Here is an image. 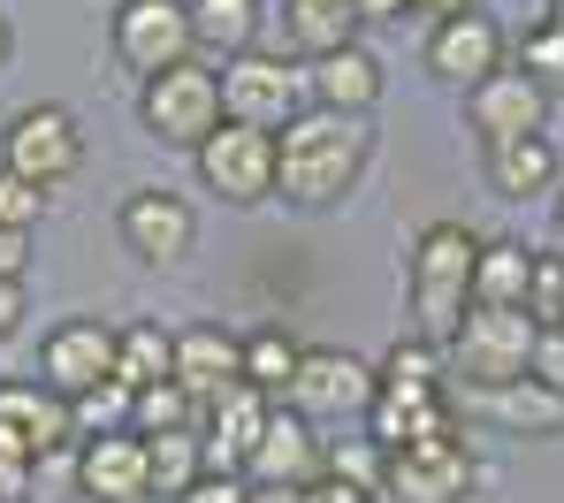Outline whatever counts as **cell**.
<instances>
[{
	"mask_svg": "<svg viewBox=\"0 0 564 503\" xmlns=\"http://www.w3.org/2000/svg\"><path fill=\"white\" fill-rule=\"evenodd\" d=\"M375 161V122L367 114H328V107H297L275 130V199L305 206H344V192H359Z\"/></svg>",
	"mask_w": 564,
	"mask_h": 503,
	"instance_id": "6da1fadb",
	"label": "cell"
},
{
	"mask_svg": "<svg viewBox=\"0 0 564 503\" xmlns=\"http://www.w3.org/2000/svg\"><path fill=\"white\" fill-rule=\"evenodd\" d=\"M480 229L466 221H427L404 252V291L420 313V336L427 343H451V328L473 313V267H480Z\"/></svg>",
	"mask_w": 564,
	"mask_h": 503,
	"instance_id": "7a4b0ae2",
	"label": "cell"
},
{
	"mask_svg": "<svg viewBox=\"0 0 564 503\" xmlns=\"http://www.w3.org/2000/svg\"><path fill=\"white\" fill-rule=\"evenodd\" d=\"M443 359H451V397H488V390L527 382V359H534V313L473 305L466 320L451 328Z\"/></svg>",
	"mask_w": 564,
	"mask_h": 503,
	"instance_id": "3957f363",
	"label": "cell"
},
{
	"mask_svg": "<svg viewBox=\"0 0 564 503\" xmlns=\"http://www.w3.org/2000/svg\"><path fill=\"white\" fill-rule=\"evenodd\" d=\"M138 122H145L161 145L198 153V145L221 130V69H206V62H176V69L145 77V92H138Z\"/></svg>",
	"mask_w": 564,
	"mask_h": 503,
	"instance_id": "277c9868",
	"label": "cell"
},
{
	"mask_svg": "<svg viewBox=\"0 0 564 503\" xmlns=\"http://www.w3.org/2000/svg\"><path fill=\"white\" fill-rule=\"evenodd\" d=\"M0 168H8V176H23L31 192L69 184V176L85 168V130H77V114H69V107H54V100L8 114V130H0Z\"/></svg>",
	"mask_w": 564,
	"mask_h": 503,
	"instance_id": "5b68a950",
	"label": "cell"
},
{
	"mask_svg": "<svg viewBox=\"0 0 564 503\" xmlns=\"http://www.w3.org/2000/svg\"><path fill=\"white\" fill-rule=\"evenodd\" d=\"M305 107V69H290L282 54H237L221 69V122H245V130H268L275 138L282 122Z\"/></svg>",
	"mask_w": 564,
	"mask_h": 503,
	"instance_id": "8992f818",
	"label": "cell"
},
{
	"mask_svg": "<svg viewBox=\"0 0 564 503\" xmlns=\"http://www.w3.org/2000/svg\"><path fill=\"white\" fill-rule=\"evenodd\" d=\"M375 390H381V374L367 367V359H351V351H336V343H305V359H297L282 404H290L297 419H344V412L367 419Z\"/></svg>",
	"mask_w": 564,
	"mask_h": 503,
	"instance_id": "52a82bcc",
	"label": "cell"
},
{
	"mask_svg": "<svg viewBox=\"0 0 564 503\" xmlns=\"http://www.w3.org/2000/svg\"><path fill=\"white\" fill-rule=\"evenodd\" d=\"M198 184L221 206H260L275 199V138L268 130H245V122H221L198 153Z\"/></svg>",
	"mask_w": 564,
	"mask_h": 503,
	"instance_id": "ba28073f",
	"label": "cell"
},
{
	"mask_svg": "<svg viewBox=\"0 0 564 503\" xmlns=\"http://www.w3.org/2000/svg\"><path fill=\"white\" fill-rule=\"evenodd\" d=\"M420 62H427V77H435V85L473 92L480 77H496V69L511 62V39H503V23H496L488 8H473V15H443V23H427Z\"/></svg>",
	"mask_w": 564,
	"mask_h": 503,
	"instance_id": "9c48e42d",
	"label": "cell"
},
{
	"mask_svg": "<svg viewBox=\"0 0 564 503\" xmlns=\"http://www.w3.org/2000/svg\"><path fill=\"white\" fill-rule=\"evenodd\" d=\"M473 481H480V466H473L466 435L389 450V466H381V496H397V503H466Z\"/></svg>",
	"mask_w": 564,
	"mask_h": 503,
	"instance_id": "30bf717a",
	"label": "cell"
},
{
	"mask_svg": "<svg viewBox=\"0 0 564 503\" xmlns=\"http://www.w3.org/2000/svg\"><path fill=\"white\" fill-rule=\"evenodd\" d=\"M115 54L138 77H161L191 54V0H115Z\"/></svg>",
	"mask_w": 564,
	"mask_h": 503,
	"instance_id": "8fae6325",
	"label": "cell"
},
{
	"mask_svg": "<svg viewBox=\"0 0 564 503\" xmlns=\"http://www.w3.org/2000/svg\"><path fill=\"white\" fill-rule=\"evenodd\" d=\"M550 122V92L519 69V62H503L496 77H480L466 92V130L480 138V153L488 145H511V138H534Z\"/></svg>",
	"mask_w": 564,
	"mask_h": 503,
	"instance_id": "7c38bea8",
	"label": "cell"
},
{
	"mask_svg": "<svg viewBox=\"0 0 564 503\" xmlns=\"http://www.w3.org/2000/svg\"><path fill=\"white\" fill-rule=\"evenodd\" d=\"M69 442H77V419L46 382H0V458L39 466V458H54Z\"/></svg>",
	"mask_w": 564,
	"mask_h": 503,
	"instance_id": "4fadbf2b",
	"label": "cell"
},
{
	"mask_svg": "<svg viewBox=\"0 0 564 503\" xmlns=\"http://www.w3.org/2000/svg\"><path fill=\"white\" fill-rule=\"evenodd\" d=\"M39 382L62 404H77V397H93L99 382H115V328L107 320H62L39 343Z\"/></svg>",
	"mask_w": 564,
	"mask_h": 503,
	"instance_id": "5bb4252c",
	"label": "cell"
},
{
	"mask_svg": "<svg viewBox=\"0 0 564 503\" xmlns=\"http://www.w3.org/2000/svg\"><path fill=\"white\" fill-rule=\"evenodd\" d=\"M321 458H328V442L313 435V419L275 404L260 442H252V458H245V481L252 489H305V481H321Z\"/></svg>",
	"mask_w": 564,
	"mask_h": 503,
	"instance_id": "9a60e30c",
	"label": "cell"
},
{
	"mask_svg": "<svg viewBox=\"0 0 564 503\" xmlns=\"http://www.w3.org/2000/svg\"><path fill=\"white\" fill-rule=\"evenodd\" d=\"M122 244L145 260V267H176L191 244H198V214H191L176 192H130L122 199Z\"/></svg>",
	"mask_w": 564,
	"mask_h": 503,
	"instance_id": "2e32d148",
	"label": "cell"
},
{
	"mask_svg": "<svg viewBox=\"0 0 564 503\" xmlns=\"http://www.w3.org/2000/svg\"><path fill=\"white\" fill-rule=\"evenodd\" d=\"M275 397H260L252 382H229L221 397H206V419H198V442H206V473H245L260 427H268Z\"/></svg>",
	"mask_w": 564,
	"mask_h": 503,
	"instance_id": "e0dca14e",
	"label": "cell"
},
{
	"mask_svg": "<svg viewBox=\"0 0 564 503\" xmlns=\"http://www.w3.org/2000/svg\"><path fill=\"white\" fill-rule=\"evenodd\" d=\"M77 489L93 503H145L153 481H145V435H93L77 450Z\"/></svg>",
	"mask_w": 564,
	"mask_h": 503,
	"instance_id": "ac0fdd59",
	"label": "cell"
},
{
	"mask_svg": "<svg viewBox=\"0 0 564 503\" xmlns=\"http://www.w3.org/2000/svg\"><path fill=\"white\" fill-rule=\"evenodd\" d=\"M176 382L191 397H221L229 382H245V336H229L221 320H191L176 328Z\"/></svg>",
	"mask_w": 564,
	"mask_h": 503,
	"instance_id": "d6986e66",
	"label": "cell"
},
{
	"mask_svg": "<svg viewBox=\"0 0 564 503\" xmlns=\"http://www.w3.org/2000/svg\"><path fill=\"white\" fill-rule=\"evenodd\" d=\"M443 435H466L458 427V397H397V390H375V404H367V442H381V450H412V442H443Z\"/></svg>",
	"mask_w": 564,
	"mask_h": 503,
	"instance_id": "ffe728a7",
	"label": "cell"
},
{
	"mask_svg": "<svg viewBox=\"0 0 564 503\" xmlns=\"http://www.w3.org/2000/svg\"><path fill=\"white\" fill-rule=\"evenodd\" d=\"M305 107H328V114H375L381 107L375 46H344V54H328V62H305Z\"/></svg>",
	"mask_w": 564,
	"mask_h": 503,
	"instance_id": "44dd1931",
	"label": "cell"
},
{
	"mask_svg": "<svg viewBox=\"0 0 564 503\" xmlns=\"http://www.w3.org/2000/svg\"><path fill=\"white\" fill-rule=\"evenodd\" d=\"M480 161H488V192H496V199H542V192L564 184V145L550 130L511 138V145H488Z\"/></svg>",
	"mask_w": 564,
	"mask_h": 503,
	"instance_id": "7402d4cb",
	"label": "cell"
},
{
	"mask_svg": "<svg viewBox=\"0 0 564 503\" xmlns=\"http://www.w3.org/2000/svg\"><path fill=\"white\" fill-rule=\"evenodd\" d=\"M260 0H191V54L206 69H229L237 54L260 46Z\"/></svg>",
	"mask_w": 564,
	"mask_h": 503,
	"instance_id": "603a6c76",
	"label": "cell"
},
{
	"mask_svg": "<svg viewBox=\"0 0 564 503\" xmlns=\"http://www.w3.org/2000/svg\"><path fill=\"white\" fill-rule=\"evenodd\" d=\"M359 0H282V39L297 46V62H328L359 46Z\"/></svg>",
	"mask_w": 564,
	"mask_h": 503,
	"instance_id": "cb8c5ba5",
	"label": "cell"
},
{
	"mask_svg": "<svg viewBox=\"0 0 564 503\" xmlns=\"http://www.w3.org/2000/svg\"><path fill=\"white\" fill-rule=\"evenodd\" d=\"M534 244L519 237H488L480 244V267H473V305H496V313H527L534 298Z\"/></svg>",
	"mask_w": 564,
	"mask_h": 503,
	"instance_id": "d4e9b609",
	"label": "cell"
},
{
	"mask_svg": "<svg viewBox=\"0 0 564 503\" xmlns=\"http://www.w3.org/2000/svg\"><path fill=\"white\" fill-rule=\"evenodd\" d=\"M115 382L138 397V390H153V382H176V336L161 328V320H130V328H115Z\"/></svg>",
	"mask_w": 564,
	"mask_h": 503,
	"instance_id": "484cf974",
	"label": "cell"
},
{
	"mask_svg": "<svg viewBox=\"0 0 564 503\" xmlns=\"http://www.w3.org/2000/svg\"><path fill=\"white\" fill-rule=\"evenodd\" d=\"M381 390H397V397H451V359H443V343H427V336H397L389 351H381Z\"/></svg>",
	"mask_w": 564,
	"mask_h": 503,
	"instance_id": "4316f807",
	"label": "cell"
},
{
	"mask_svg": "<svg viewBox=\"0 0 564 503\" xmlns=\"http://www.w3.org/2000/svg\"><path fill=\"white\" fill-rule=\"evenodd\" d=\"M473 412H488V419H496V427H511V435H564V397H557V390H542L534 374H527V382H511V390L473 397Z\"/></svg>",
	"mask_w": 564,
	"mask_h": 503,
	"instance_id": "83f0119b",
	"label": "cell"
},
{
	"mask_svg": "<svg viewBox=\"0 0 564 503\" xmlns=\"http://www.w3.org/2000/svg\"><path fill=\"white\" fill-rule=\"evenodd\" d=\"M145 481H153V496L184 503L198 481H206V442L198 435H153L145 442Z\"/></svg>",
	"mask_w": 564,
	"mask_h": 503,
	"instance_id": "f1b7e54d",
	"label": "cell"
},
{
	"mask_svg": "<svg viewBox=\"0 0 564 503\" xmlns=\"http://www.w3.org/2000/svg\"><path fill=\"white\" fill-rule=\"evenodd\" d=\"M198 419H206V404L191 397L184 382H153V390H138L130 397V435H198Z\"/></svg>",
	"mask_w": 564,
	"mask_h": 503,
	"instance_id": "f546056e",
	"label": "cell"
},
{
	"mask_svg": "<svg viewBox=\"0 0 564 503\" xmlns=\"http://www.w3.org/2000/svg\"><path fill=\"white\" fill-rule=\"evenodd\" d=\"M297 359H305V343H297V336H282V328H252V336H245V382H252L260 397L282 404L290 374H297Z\"/></svg>",
	"mask_w": 564,
	"mask_h": 503,
	"instance_id": "4dcf8cb0",
	"label": "cell"
},
{
	"mask_svg": "<svg viewBox=\"0 0 564 503\" xmlns=\"http://www.w3.org/2000/svg\"><path fill=\"white\" fill-rule=\"evenodd\" d=\"M381 466H389V450L367 442V435H344V442H328V458H321V473H328V481L367 489V496H381Z\"/></svg>",
	"mask_w": 564,
	"mask_h": 503,
	"instance_id": "1f68e13d",
	"label": "cell"
},
{
	"mask_svg": "<svg viewBox=\"0 0 564 503\" xmlns=\"http://www.w3.org/2000/svg\"><path fill=\"white\" fill-rule=\"evenodd\" d=\"M519 69H527L542 92H557V85H564V23H557V15H542V23L519 39Z\"/></svg>",
	"mask_w": 564,
	"mask_h": 503,
	"instance_id": "d6a6232c",
	"label": "cell"
},
{
	"mask_svg": "<svg viewBox=\"0 0 564 503\" xmlns=\"http://www.w3.org/2000/svg\"><path fill=\"white\" fill-rule=\"evenodd\" d=\"M69 419H77V442H93V435H122V427H130V390H122V382H99L93 397L69 404Z\"/></svg>",
	"mask_w": 564,
	"mask_h": 503,
	"instance_id": "836d02e7",
	"label": "cell"
},
{
	"mask_svg": "<svg viewBox=\"0 0 564 503\" xmlns=\"http://www.w3.org/2000/svg\"><path fill=\"white\" fill-rule=\"evenodd\" d=\"M39 214H46V192H31L23 176H8V168H0V229L31 237V229H39Z\"/></svg>",
	"mask_w": 564,
	"mask_h": 503,
	"instance_id": "e575fe53",
	"label": "cell"
},
{
	"mask_svg": "<svg viewBox=\"0 0 564 503\" xmlns=\"http://www.w3.org/2000/svg\"><path fill=\"white\" fill-rule=\"evenodd\" d=\"M527 374H534L542 390H557V397H564V328H534V359H527Z\"/></svg>",
	"mask_w": 564,
	"mask_h": 503,
	"instance_id": "d590c367",
	"label": "cell"
},
{
	"mask_svg": "<svg viewBox=\"0 0 564 503\" xmlns=\"http://www.w3.org/2000/svg\"><path fill=\"white\" fill-rule=\"evenodd\" d=\"M184 503H252V481H245V473H206Z\"/></svg>",
	"mask_w": 564,
	"mask_h": 503,
	"instance_id": "8d00e7d4",
	"label": "cell"
},
{
	"mask_svg": "<svg viewBox=\"0 0 564 503\" xmlns=\"http://www.w3.org/2000/svg\"><path fill=\"white\" fill-rule=\"evenodd\" d=\"M23 267H31V237L0 229V283H23Z\"/></svg>",
	"mask_w": 564,
	"mask_h": 503,
	"instance_id": "74e56055",
	"label": "cell"
},
{
	"mask_svg": "<svg viewBox=\"0 0 564 503\" xmlns=\"http://www.w3.org/2000/svg\"><path fill=\"white\" fill-rule=\"evenodd\" d=\"M297 503H375V496H367V489H344V481H328V473H321V481H305V489H297Z\"/></svg>",
	"mask_w": 564,
	"mask_h": 503,
	"instance_id": "f35d334b",
	"label": "cell"
},
{
	"mask_svg": "<svg viewBox=\"0 0 564 503\" xmlns=\"http://www.w3.org/2000/svg\"><path fill=\"white\" fill-rule=\"evenodd\" d=\"M23 328V283H0V343Z\"/></svg>",
	"mask_w": 564,
	"mask_h": 503,
	"instance_id": "ab89813d",
	"label": "cell"
},
{
	"mask_svg": "<svg viewBox=\"0 0 564 503\" xmlns=\"http://www.w3.org/2000/svg\"><path fill=\"white\" fill-rule=\"evenodd\" d=\"M480 0H412V15H427V23H443V15H473Z\"/></svg>",
	"mask_w": 564,
	"mask_h": 503,
	"instance_id": "60d3db41",
	"label": "cell"
},
{
	"mask_svg": "<svg viewBox=\"0 0 564 503\" xmlns=\"http://www.w3.org/2000/svg\"><path fill=\"white\" fill-rule=\"evenodd\" d=\"M397 15H412V0H359V23H397Z\"/></svg>",
	"mask_w": 564,
	"mask_h": 503,
	"instance_id": "b9f144b4",
	"label": "cell"
},
{
	"mask_svg": "<svg viewBox=\"0 0 564 503\" xmlns=\"http://www.w3.org/2000/svg\"><path fill=\"white\" fill-rule=\"evenodd\" d=\"M252 503H297V489H252Z\"/></svg>",
	"mask_w": 564,
	"mask_h": 503,
	"instance_id": "7bdbcfd3",
	"label": "cell"
},
{
	"mask_svg": "<svg viewBox=\"0 0 564 503\" xmlns=\"http://www.w3.org/2000/svg\"><path fill=\"white\" fill-rule=\"evenodd\" d=\"M8 54H15V31H8V15H0V69H8Z\"/></svg>",
	"mask_w": 564,
	"mask_h": 503,
	"instance_id": "ee69618b",
	"label": "cell"
},
{
	"mask_svg": "<svg viewBox=\"0 0 564 503\" xmlns=\"http://www.w3.org/2000/svg\"><path fill=\"white\" fill-rule=\"evenodd\" d=\"M557 237H564V184H557Z\"/></svg>",
	"mask_w": 564,
	"mask_h": 503,
	"instance_id": "f6af8a7d",
	"label": "cell"
},
{
	"mask_svg": "<svg viewBox=\"0 0 564 503\" xmlns=\"http://www.w3.org/2000/svg\"><path fill=\"white\" fill-rule=\"evenodd\" d=\"M0 503H8V496H0Z\"/></svg>",
	"mask_w": 564,
	"mask_h": 503,
	"instance_id": "bcb514c9",
	"label": "cell"
}]
</instances>
